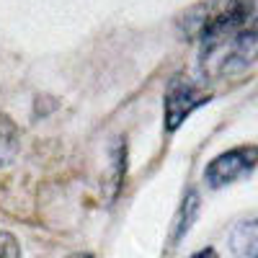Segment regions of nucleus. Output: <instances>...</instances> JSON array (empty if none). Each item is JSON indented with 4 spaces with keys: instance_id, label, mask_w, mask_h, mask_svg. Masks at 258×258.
Masks as SVG:
<instances>
[{
    "instance_id": "20e7f679",
    "label": "nucleus",
    "mask_w": 258,
    "mask_h": 258,
    "mask_svg": "<svg viewBox=\"0 0 258 258\" xmlns=\"http://www.w3.org/2000/svg\"><path fill=\"white\" fill-rule=\"evenodd\" d=\"M230 250L238 258H258V220H245L232 227Z\"/></svg>"
},
{
    "instance_id": "39448f33",
    "label": "nucleus",
    "mask_w": 258,
    "mask_h": 258,
    "mask_svg": "<svg viewBox=\"0 0 258 258\" xmlns=\"http://www.w3.org/2000/svg\"><path fill=\"white\" fill-rule=\"evenodd\" d=\"M18 153V129L16 124L0 114V165H8Z\"/></svg>"
},
{
    "instance_id": "423d86ee",
    "label": "nucleus",
    "mask_w": 258,
    "mask_h": 258,
    "mask_svg": "<svg viewBox=\"0 0 258 258\" xmlns=\"http://www.w3.org/2000/svg\"><path fill=\"white\" fill-rule=\"evenodd\" d=\"M0 258H21L18 240L6 230H0Z\"/></svg>"
},
{
    "instance_id": "7ed1b4c3",
    "label": "nucleus",
    "mask_w": 258,
    "mask_h": 258,
    "mask_svg": "<svg viewBox=\"0 0 258 258\" xmlns=\"http://www.w3.org/2000/svg\"><path fill=\"white\" fill-rule=\"evenodd\" d=\"M207 101H209V93L202 88V85H197L194 80H186V78H176L168 85L165 98H163L165 132H176V129L186 121V116Z\"/></svg>"
},
{
    "instance_id": "f257e3e1",
    "label": "nucleus",
    "mask_w": 258,
    "mask_h": 258,
    "mask_svg": "<svg viewBox=\"0 0 258 258\" xmlns=\"http://www.w3.org/2000/svg\"><path fill=\"white\" fill-rule=\"evenodd\" d=\"M183 31L199 44L204 78L243 73L258 59V0H207L183 16Z\"/></svg>"
},
{
    "instance_id": "0eeeda50",
    "label": "nucleus",
    "mask_w": 258,
    "mask_h": 258,
    "mask_svg": "<svg viewBox=\"0 0 258 258\" xmlns=\"http://www.w3.org/2000/svg\"><path fill=\"white\" fill-rule=\"evenodd\" d=\"M194 258H217V253H214V248H204L199 253H194Z\"/></svg>"
},
{
    "instance_id": "f03ea898",
    "label": "nucleus",
    "mask_w": 258,
    "mask_h": 258,
    "mask_svg": "<svg viewBox=\"0 0 258 258\" xmlns=\"http://www.w3.org/2000/svg\"><path fill=\"white\" fill-rule=\"evenodd\" d=\"M255 165H258V145H240L225 150L214 160H209V165L204 168V181L209 188H222L253 173Z\"/></svg>"
},
{
    "instance_id": "6e6552de",
    "label": "nucleus",
    "mask_w": 258,
    "mask_h": 258,
    "mask_svg": "<svg viewBox=\"0 0 258 258\" xmlns=\"http://www.w3.org/2000/svg\"><path fill=\"white\" fill-rule=\"evenodd\" d=\"M70 258H93L91 253H75V255H70Z\"/></svg>"
}]
</instances>
